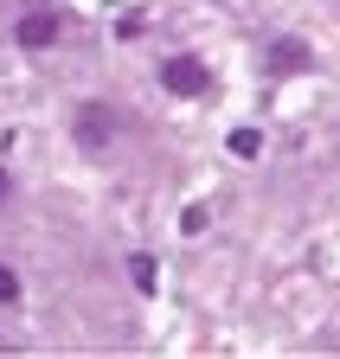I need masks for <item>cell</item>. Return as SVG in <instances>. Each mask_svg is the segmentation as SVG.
<instances>
[{
  "instance_id": "cell-6",
  "label": "cell",
  "mask_w": 340,
  "mask_h": 359,
  "mask_svg": "<svg viewBox=\"0 0 340 359\" xmlns=\"http://www.w3.org/2000/svg\"><path fill=\"white\" fill-rule=\"evenodd\" d=\"M129 276H135V289L148 295V289H154V257H129Z\"/></svg>"
},
{
  "instance_id": "cell-4",
  "label": "cell",
  "mask_w": 340,
  "mask_h": 359,
  "mask_svg": "<svg viewBox=\"0 0 340 359\" xmlns=\"http://www.w3.org/2000/svg\"><path fill=\"white\" fill-rule=\"evenodd\" d=\"M270 71H276V77H302V71H308V45H302V39H276V45H270Z\"/></svg>"
},
{
  "instance_id": "cell-7",
  "label": "cell",
  "mask_w": 340,
  "mask_h": 359,
  "mask_svg": "<svg viewBox=\"0 0 340 359\" xmlns=\"http://www.w3.org/2000/svg\"><path fill=\"white\" fill-rule=\"evenodd\" d=\"M0 302H20V276H13L7 263H0Z\"/></svg>"
},
{
  "instance_id": "cell-5",
  "label": "cell",
  "mask_w": 340,
  "mask_h": 359,
  "mask_svg": "<svg viewBox=\"0 0 340 359\" xmlns=\"http://www.w3.org/2000/svg\"><path fill=\"white\" fill-rule=\"evenodd\" d=\"M231 154H238V161L264 154V135H257V128H231Z\"/></svg>"
},
{
  "instance_id": "cell-2",
  "label": "cell",
  "mask_w": 340,
  "mask_h": 359,
  "mask_svg": "<svg viewBox=\"0 0 340 359\" xmlns=\"http://www.w3.org/2000/svg\"><path fill=\"white\" fill-rule=\"evenodd\" d=\"M58 32H64L58 7H26V13H20V26H13V39L26 45V52H46V45H58Z\"/></svg>"
},
{
  "instance_id": "cell-3",
  "label": "cell",
  "mask_w": 340,
  "mask_h": 359,
  "mask_svg": "<svg viewBox=\"0 0 340 359\" xmlns=\"http://www.w3.org/2000/svg\"><path fill=\"white\" fill-rule=\"evenodd\" d=\"M161 83L174 90V97H199L212 77H205V65H199V58H167V65H161Z\"/></svg>"
},
{
  "instance_id": "cell-8",
  "label": "cell",
  "mask_w": 340,
  "mask_h": 359,
  "mask_svg": "<svg viewBox=\"0 0 340 359\" xmlns=\"http://www.w3.org/2000/svg\"><path fill=\"white\" fill-rule=\"evenodd\" d=\"M7 193H13V180H7V167H0V199H7Z\"/></svg>"
},
{
  "instance_id": "cell-1",
  "label": "cell",
  "mask_w": 340,
  "mask_h": 359,
  "mask_svg": "<svg viewBox=\"0 0 340 359\" xmlns=\"http://www.w3.org/2000/svg\"><path fill=\"white\" fill-rule=\"evenodd\" d=\"M122 109H109V103H83L77 116H71V135H77V148L83 154H103V148H116L122 142Z\"/></svg>"
}]
</instances>
